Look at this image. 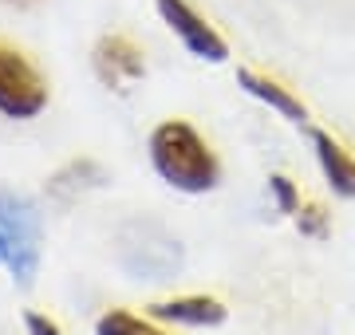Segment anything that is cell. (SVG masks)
Wrapping results in <instances>:
<instances>
[{
    "label": "cell",
    "instance_id": "cell-1",
    "mask_svg": "<svg viewBox=\"0 0 355 335\" xmlns=\"http://www.w3.org/2000/svg\"><path fill=\"white\" fill-rule=\"evenodd\" d=\"M150 166L178 194H209L221 181V162L209 142L182 118H166L150 130Z\"/></svg>",
    "mask_w": 355,
    "mask_h": 335
},
{
    "label": "cell",
    "instance_id": "cell-2",
    "mask_svg": "<svg viewBox=\"0 0 355 335\" xmlns=\"http://www.w3.org/2000/svg\"><path fill=\"white\" fill-rule=\"evenodd\" d=\"M40 241L44 233H40V209L32 206V197L0 190V260L20 284L36 280Z\"/></svg>",
    "mask_w": 355,
    "mask_h": 335
},
{
    "label": "cell",
    "instance_id": "cell-3",
    "mask_svg": "<svg viewBox=\"0 0 355 335\" xmlns=\"http://www.w3.org/2000/svg\"><path fill=\"white\" fill-rule=\"evenodd\" d=\"M48 107V83L24 52L0 44V115L4 118H36Z\"/></svg>",
    "mask_w": 355,
    "mask_h": 335
},
{
    "label": "cell",
    "instance_id": "cell-4",
    "mask_svg": "<svg viewBox=\"0 0 355 335\" xmlns=\"http://www.w3.org/2000/svg\"><path fill=\"white\" fill-rule=\"evenodd\" d=\"M154 8L162 16V24L182 39V48L205 64H225L229 60V44L202 12H193L190 0H154Z\"/></svg>",
    "mask_w": 355,
    "mask_h": 335
},
{
    "label": "cell",
    "instance_id": "cell-5",
    "mask_svg": "<svg viewBox=\"0 0 355 335\" xmlns=\"http://www.w3.org/2000/svg\"><path fill=\"white\" fill-rule=\"evenodd\" d=\"M95 71L107 87H123V83H135V79L146 75V60H142V48L130 44L127 36H103L95 44Z\"/></svg>",
    "mask_w": 355,
    "mask_h": 335
},
{
    "label": "cell",
    "instance_id": "cell-6",
    "mask_svg": "<svg viewBox=\"0 0 355 335\" xmlns=\"http://www.w3.org/2000/svg\"><path fill=\"white\" fill-rule=\"evenodd\" d=\"M150 316L166 323H186V327H217L225 323V304L217 296H174L150 304Z\"/></svg>",
    "mask_w": 355,
    "mask_h": 335
},
{
    "label": "cell",
    "instance_id": "cell-7",
    "mask_svg": "<svg viewBox=\"0 0 355 335\" xmlns=\"http://www.w3.org/2000/svg\"><path fill=\"white\" fill-rule=\"evenodd\" d=\"M312 150H316V162L324 170L328 185L340 197H355V158L352 150H343L340 138H331L328 130H312Z\"/></svg>",
    "mask_w": 355,
    "mask_h": 335
},
{
    "label": "cell",
    "instance_id": "cell-8",
    "mask_svg": "<svg viewBox=\"0 0 355 335\" xmlns=\"http://www.w3.org/2000/svg\"><path fill=\"white\" fill-rule=\"evenodd\" d=\"M237 83H241V87L253 95V99H261V103L272 107L277 115H284L288 123H308L304 99H300V95H292L288 87H280L277 79L261 75V71H253V67H241V71H237Z\"/></svg>",
    "mask_w": 355,
    "mask_h": 335
},
{
    "label": "cell",
    "instance_id": "cell-9",
    "mask_svg": "<svg viewBox=\"0 0 355 335\" xmlns=\"http://www.w3.org/2000/svg\"><path fill=\"white\" fill-rule=\"evenodd\" d=\"M95 335H166V332H162V327H154L150 320L135 316V311L111 308L107 316H99V323H95Z\"/></svg>",
    "mask_w": 355,
    "mask_h": 335
},
{
    "label": "cell",
    "instance_id": "cell-10",
    "mask_svg": "<svg viewBox=\"0 0 355 335\" xmlns=\"http://www.w3.org/2000/svg\"><path fill=\"white\" fill-rule=\"evenodd\" d=\"M268 190H272V197H277L280 213H296V209H300V194H296V185H292L284 174H272V178H268Z\"/></svg>",
    "mask_w": 355,
    "mask_h": 335
},
{
    "label": "cell",
    "instance_id": "cell-11",
    "mask_svg": "<svg viewBox=\"0 0 355 335\" xmlns=\"http://www.w3.org/2000/svg\"><path fill=\"white\" fill-rule=\"evenodd\" d=\"M296 225H300V233H304V237H328V213H324L320 206L296 209Z\"/></svg>",
    "mask_w": 355,
    "mask_h": 335
},
{
    "label": "cell",
    "instance_id": "cell-12",
    "mask_svg": "<svg viewBox=\"0 0 355 335\" xmlns=\"http://www.w3.org/2000/svg\"><path fill=\"white\" fill-rule=\"evenodd\" d=\"M24 323H28V335H64L60 332V323L48 320V316H40V311H32Z\"/></svg>",
    "mask_w": 355,
    "mask_h": 335
},
{
    "label": "cell",
    "instance_id": "cell-13",
    "mask_svg": "<svg viewBox=\"0 0 355 335\" xmlns=\"http://www.w3.org/2000/svg\"><path fill=\"white\" fill-rule=\"evenodd\" d=\"M8 4H28V0H8Z\"/></svg>",
    "mask_w": 355,
    "mask_h": 335
},
{
    "label": "cell",
    "instance_id": "cell-14",
    "mask_svg": "<svg viewBox=\"0 0 355 335\" xmlns=\"http://www.w3.org/2000/svg\"><path fill=\"white\" fill-rule=\"evenodd\" d=\"M0 264H4V260H0Z\"/></svg>",
    "mask_w": 355,
    "mask_h": 335
}]
</instances>
